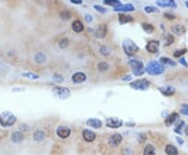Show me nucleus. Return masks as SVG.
<instances>
[{
  "label": "nucleus",
  "mask_w": 188,
  "mask_h": 155,
  "mask_svg": "<svg viewBox=\"0 0 188 155\" xmlns=\"http://www.w3.org/2000/svg\"><path fill=\"white\" fill-rule=\"evenodd\" d=\"M17 122V116L10 111H3L0 113V125L4 128H10Z\"/></svg>",
  "instance_id": "1"
},
{
  "label": "nucleus",
  "mask_w": 188,
  "mask_h": 155,
  "mask_svg": "<svg viewBox=\"0 0 188 155\" xmlns=\"http://www.w3.org/2000/svg\"><path fill=\"white\" fill-rule=\"evenodd\" d=\"M122 49L126 56L131 57L136 55L139 51V46L131 39H126L122 42Z\"/></svg>",
  "instance_id": "2"
},
{
  "label": "nucleus",
  "mask_w": 188,
  "mask_h": 155,
  "mask_svg": "<svg viewBox=\"0 0 188 155\" xmlns=\"http://www.w3.org/2000/svg\"><path fill=\"white\" fill-rule=\"evenodd\" d=\"M144 70L150 75H161L164 71V67L161 65L160 62L150 61L146 65V67H144Z\"/></svg>",
  "instance_id": "3"
},
{
  "label": "nucleus",
  "mask_w": 188,
  "mask_h": 155,
  "mask_svg": "<svg viewBox=\"0 0 188 155\" xmlns=\"http://www.w3.org/2000/svg\"><path fill=\"white\" fill-rule=\"evenodd\" d=\"M129 65L132 67V71H133V75H137V77H140L144 73V65L143 63L139 60H135V59H132V60H129Z\"/></svg>",
  "instance_id": "4"
},
{
  "label": "nucleus",
  "mask_w": 188,
  "mask_h": 155,
  "mask_svg": "<svg viewBox=\"0 0 188 155\" xmlns=\"http://www.w3.org/2000/svg\"><path fill=\"white\" fill-rule=\"evenodd\" d=\"M51 91L54 96H57V98H59L61 100L68 99L71 94L70 89L68 87H63V86H54Z\"/></svg>",
  "instance_id": "5"
},
{
  "label": "nucleus",
  "mask_w": 188,
  "mask_h": 155,
  "mask_svg": "<svg viewBox=\"0 0 188 155\" xmlns=\"http://www.w3.org/2000/svg\"><path fill=\"white\" fill-rule=\"evenodd\" d=\"M150 85V82L147 79H139V80L133 81L130 84L131 88L135 89V90H146L149 89Z\"/></svg>",
  "instance_id": "6"
},
{
  "label": "nucleus",
  "mask_w": 188,
  "mask_h": 155,
  "mask_svg": "<svg viewBox=\"0 0 188 155\" xmlns=\"http://www.w3.org/2000/svg\"><path fill=\"white\" fill-rule=\"evenodd\" d=\"M123 125V120L119 117H108L106 120V126L111 129H118Z\"/></svg>",
  "instance_id": "7"
},
{
  "label": "nucleus",
  "mask_w": 188,
  "mask_h": 155,
  "mask_svg": "<svg viewBox=\"0 0 188 155\" xmlns=\"http://www.w3.org/2000/svg\"><path fill=\"white\" fill-rule=\"evenodd\" d=\"M71 134V129L68 126H59L57 128V135L60 138H68Z\"/></svg>",
  "instance_id": "8"
},
{
  "label": "nucleus",
  "mask_w": 188,
  "mask_h": 155,
  "mask_svg": "<svg viewBox=\"0 0 188 155\" xmlns=\"http://www.w3.org/2000/svg\"><path fill=\"white\" fill-rule=\"evenodd\" d=\"M159 46H160V42L157 40H150L147 42V44L145 45V49L150 54H156L159 51Z\"/></svg>",
  "instance_id": "9"
},
{
  "label": "nucleus",
  "mask_w": 188,
  "mask_h": 155,
  "mask_svg": "<svg viewBox=\"0 0 188 155\" xmlns=\"http://www.w3.org/2000/svg\"><path fill=\"white\" fill-rule=\"evenodd\" d=\"M121 141H122V135L120 133H114L109 138V145L111 147H115L116 148V147L120 145Z\"/></svg>",
  "instance_id": "10"
},
{
  "label": "nucleus",
  "mask_w": 188,
  "mask_h": 155,
  "mask_svg": "<svg viewBox=\"0 0 188 155\" xmlns=\"http://www.w3.org/2000/svg\"><path fill=\"white\" fill-rule=\"evenodd\" d=\"M71 80H72V82L75 84H81L87 80V75H86V73L78 71V72L73 73L72 77H71Z\"/></svg>",
  "instance_id": "11"
},
{
  "label": "nucleus",
  "mask_w": 188,
  "mask_h": 155,
  "mask_svg": "<svg viewBox=\"0 0 188 155\" xmlns=\"http://www.w3.org/2000/svg\"><path fill=\"white\" fill-rule=\"evenodd\" d=\"M107 33H108V26H107V24L102 23V24L97 26L96 31H95V36H96L97 38H99V39H102V38H105V37H106Z\"/></svg>",
  "instance_id": "12"
},
{
  "label": "nucleus",
  "mask_w": 188,
  "mask_h": 155,
  "mask_svg": "<svg viewBox=\"0 0 188 155\" xmlns=\"http://www.w3.org/2000/svg\"><path fill=\"white\" fill-rule=\"evenodd\" d=\"M135 6L131 3H126V4H120L118 6L114 7V12H122L123 14L126 12H134Z\"/></svg>",
  "instance_id": "13"
},
{
  "label": "nucleus",
  "mask_w": 188,
  "mask_h": 155,
  "mask_svg": "<svg viewBox=\"0 0 188 155\" xmlns=\"http://www.w3.org/2000/svg\"><path fill=\"white\" fill-rule=\"evenodd\" d=\"M86 124L88 127L94 128V129H100L102 126V122L99 119H95V117H91V119L87 120Z\"/></svg>",
  "instance_id": "14"
},
{
  "label": "nucleus",
  "mask_w": 188,
  "mask_h": 155,
  "mask_svg": "<svg viewBox=\"0 0 188 155\" xmlns=\"http://www.w3.org/2000/svg\"><path fill=\"white\" fill-rule=\"evenodd\" d=\"M83 138L87 141V143H92V141L96 138V134H95V132H93L92 130L85 129L83 131Z\"/></svg>",
  "instance_id": "15"
},
{
  "label": "nucleus",
  "mask_w": 188,
  "mask_h": 155,
  "mask_svg": "<svg viewBox=\"0 0 188 155\" xmlns=\"http://www.w3.org/2000/svg\"><path fill=\"white\" fill-rule=\"evenodd\" d=\"M24 140V135H23L22 132L20 131H16V132H13L12 135H10V141H13L14 144H21Z\"/></svg>",
  "instance_id": "16"
},
{
  "label": "nucleus",
  "mask_w": 188,
  "mask_h": 155,
  "mask_svg": "<svg viewBox=\"0 0 188 155\" xmlns=\"http://www.w3.org/2000/svg\"><path fill=\"white\" fill-rule=\"evenodd\" d=\"M178 120H179V114L177 113V112H173V113H170L165 119V125L167 126V127H169V126L174 125Z\"/></svg>",
  "instance_id": "17"
},
{
  "label": "nucleus",
  "mask_w": 188,
  "mask_h": 155,
  "mask_svg": "<svg viewBox=\"0 0 188 155\" xmlns=\"http://www.w3.org/2000/svg\"><path fill=\"white\" fill-rule=\"evenodd\" d=\"M171 31L176 35H179V36H182L186 33V27L182 24H176L174 26H171Z\"/></svg>",
  "instance_id": "18"
},
{
  "label": "nucleus",
  "mask_w": 188,
  "mask_h": 155,
  "mask_svg": "<svg viewBox=\"0 0 188 155\" xmlns=\"http://www.w3.org/2000/svg\"><path fill=\"white\" fill-rule=\"evenodd\" d=\"M157 5L161 7H176V2L173 1V0H158L156 1Z\"/></svg>",
  "instance_id": "19"
},
{
  "label": "nucleus",
  "mask_w": 188,
  "mask_h": 155,
  "mask_svg": "<svg viewBox=\"0 0 188 155\" xmlns=\"http://www.w3.org/2000/svg\"><path fill=\"white\" fill-rule=\"evenodd\" d=\"M133 20H134V18L130 15L123 14V13H120V14L118 15V21L120 24H126V23L132 22Z\"/></svg>",
  "instance_id": "20"
},
{
  "label": "nucleus",
  "mask_w": 188,
  "mask_h": 155,
  "mask_svg": "<svg viewBox=\"0 0 188 155\" xmlns=\"http://www.w3.org/2000/svg\"><path fill=\"white\" fill-rule=\"evenodd\" d=\"M159 91L163 94V96H170L174 93V88L171 87V86H163V87L159 88Z\"/></svg>",
  "instance_id": "21"
},
{
  "label": "nucleus",
  "mask_w": 188,
  "mask_h": 155,
  "mask_svg": "<svg viewBox=\"0 0 188 155\" xmlns=\"http://www.w3.org/2000/svg\"><path fill=\"white\" fill-rule=\"evenodd\" d=\"M85 26L83 24L81 20H74L72 22V30L75 31V33H82L84 31Z\"/></svg>",
  "instance_id": "22"
},
{
  "label": "nucleus",
  "mask_w": 188,
  "mask_h": 155,
  "mask_svg": "<svg viewBox=\"0 0 188 155\" xmlns=\"http://www.w3.org/2000/svg\"><path fill=\"white\" fill-rule=\"evenodd\" d=\"M34 60H35V62L38 63V64H44V63L46 62L47 58H46V55H45L44 52L40 51V52H37L36 54Z\"/></svg>",
  "instance_id": "23"
},
{
  "label": "nucleus",
  "mask_w": 188,
  "mask_h": 155,
  "mask_svg": "<svg viewBox=\"0 0 188 155\" xmlns=\"http://www.w3.org/2000/svg\"><path fill=\"white\" fill-rule=\"evenodd\" d=\"M160 63L161 65L164 67V66H176V62L174 61V60L169 59L167 57H161L160 58Z\"/></svg>",
  "instance_id": "24"
},
{
  "label": "nucleus",
  "mask_w": 188,
  "mask_h": 155,
  "mask_svg": "<svg viewBox=\"0 0 188 155\" xmlns=\"http://www.w3.org/2000/svg\"><path fill=\"white\" fill-rule=\"evenodd\" d=\"M45 137H46V135H45V133L42 130H37L34 132V141H38V143L43 141Z\"/></svg>",
  "instance_id": "25"
},
{
  "label": "nucleus",
  "mask_w": 188,
  "mask_h": 155,
  "mask_svg": "<svg viewBox=\"0 0 188 155\" xmlns=\"http://www.w3.org/2000/svg\"><path fill=\"white\" fill-rule=\"evenodd\" d=\"M143 155H156V148L150 144H147L143 149Z\"/></svg>",
  "instance_id": "26"
},
{
  "label": "nucleus",
  "mask_w": 188,
  "mask_h": 155,
  "mask_svg": "<svg viewBox=\"0 0 188 155\" xmlns=\"http://www.w3.org/2000/svg\"><path fill=\"white\" fill-rule=\"evenodd\" d=\"M165 153L167 155H178L179 151L174 145H166L165 147Z\"/></svg>",
  "instance_id": "27"
},
{
  "label": "nucleus",
  "mask_w": 188,
  "mask_h": 155,
  "mask_svg": "<svg viewBox=\"0 0 188 155\" xmlns=\"http://www.w3.org/2000/svg\"><path fill=\"white\" fill-rule=\"evenodd\" d=\"M71 17H72V14H71V12H70V10H62V12L60 13V18H61V19H62L63 21L69 20Z\"/></svg>",
  "instance_id": "28"
},
{
  "label": "nucleus",
  "mask_w": 188,
  "mask_h": 155,
  "mask_svg": "<svg viewBox=\"0 0 188 155\" xmlns=\"http://www.w3.org/2000/svg\"><path fill=\"white\" fill-rule=\"evenodd\" d=\"M141 27L146 34H152L154 31H155V27L150 24V23H146V22H143L141 24Z\"/></svg>",
  "instance_id": "29"
},
{
  "label": "nucleus",
  "mask_w": 188,
  "mask_h": 155,
  "mask_svg": "<svg viewBox=\"0 0 188 155\" xmlns=\"http://www.w3.org/2000/svg\"><path fill=\"white\" fill-rule=\"evenodd\" d=\"M97 68H98L99 71L105 72V71H107V70H109L110 65L108 64L107 62H99L98 64H97Z\"/></svg>",
  "instance_id": "30"
},
{
  "label": "nucleus",
  "mask_w": 188,
  "mask_h": 155,
  "mask_svg": "<svg viewBox=\"0 0 188 155\" xmlns=\"http://www.w3.org/2000/svg\"><path fill=\"white\" fill-rule=\"evenodd\" d=\"M22 77L30 79V80H39L40 79V75H37V73H35V72H23Z\"/></svg>",
  "instance_id": "31"
},
{
  "label": "nucleus",
  "mask_w": 188,
  "mask_h": 155,
  "mask_svg": "<svg viewBox=\"0 0 188 155\" xmlns=\"http://www.w3.org/2000/svg\"><path fill=\"white\" fill-rule=\"evenodd\" d=\"M99 52L100 54L102 55L104 57H108V56H110V54H111V48L109 46H100V48H99Z\"/></svg>",
  "instance_id": "32"
},
{
  "label": "nucleus",
  "mask_w": 188,
  "mask_h": 155,
  "mask_svg": "<svg viewBox=\"0 0 188 155\" xmlns=\"http://www.w3.org/2000/svg\"><path fill=\"white\" fill-rule=\"evenodd\" d=\"M164 41H165L164 45H165V46H169L170 44L174 43V38L173 35H170V34H167V35H165V37H164Z\"/></svg>",
  "instance_id": "33"
},
{
  "label": "nucleus",
  "mask_w": 188,
  "mask_h": 155,
  "mask_svg": "<svg viewBox=\"0 0 188 155\" xmlns=\"http://www.w3.org/2000/svg\"><path fill=\"white\" fill-rule=\"evenodd\" d=\"M185 126V122L184 120H179L178 124L176 125V128H174V132L178 133V134H182V129Z\"/></svg>",
  "instance_id": "34"
},
{
  "label": "nucleus",
  "mask_w": 188,
  "mask_h": 155,
  "mask_svg": "<svg viewBox=\"0 0 188 155\" xmlns=\"http://www.w3.org/2000/svg\"><path fill=\"white\" fill-rule=\"evenodd\" d=\"M104 4L110 5V6H113V7H116V6H118V5H120L121 2L119 1V0H105Z\"/></svg>",
  "instance_id": "35"
},
{
  "label": "nucleus",
  "mask_w": 188,
  "mask_h": 155,
  "mask_svg": "<svg viewBox=\"0 0 188 155\" xmlns=\"http://www.w3.org/2000/svg\"><path fill=\"white\" fill-rule=\"evenodd\" d=\"M68 45H69V40H68L67 38H63V39H61L60 42H59V46H60V48H61V49H65V48H67Z\"/></svg>",
  "instance_id": "36"
},
{
  "label": "nucleus",
  "mask_w": 188,
  "mask_h": 155,
  "mask_svg": "<svg viewBox=\"0 0 188 155\" xmlns=\"http://www.w3.org/2000/svg\"><path fill=\"white\" fill-rule=\"evenodd\" d=\"M52 81L57 84H61L63 81H64V78H63L61 75H59V73H54V75H52Z\"/></svg>",
  "instance_id": "37"
},
{
  "label": "nucleus",
  "mask_w": 188,
  "mask_h": 155,
  "mask_svg": "<svg viewBox=\"0 0 188 155\" xmlns=\"http://www.w3.org/2000/svg\"><path fill=\"white\" fill-rule=\"evenodd\" d=\"M144 12L150 14V13H157L158 10H157V7H155V6H152V5H147V6L144 7Z\"/></svg>",
  "instance_id": "38"
},
{
  "label": "nucleus",
  "mask_w": 188,
  "mask_h": 155,
  "mask_svg": "<svg viewBox=\"0 0 188 155\" xmlns=\"http://www.w3.org/2000/svg\"><path fill=\"white\" fill-rule=\"evenodd\" d=\"M94 10H97L98 13H100V14H106L107 13V9H105L104 6H102V5H97V4H95L94 5Z\"/></svg>",
  "instance_id": "39"
},
{
  "label": "nucleus",
  "mask_w": 188,
  "mask_h": 155,
  "mask_svg": "<svg viewBox=\"0 0 188 155\" xmlns=\"http://www.w3.org/2000/svg\"><path fill=\"white\" fill-rule=\"evenodd\" d=\"M186 49H179V51H174V58H180V57H181V56H183V55L184 54H186Z\"/></svg>",
  "instance_id": "40"
},
{
  "label": "nucleus",
  "mask_w": 188,
  "mask_h": 155,
  "mask_svg": "<svg viewBox=\"0 0 188 155\" xmlns=\"http://www.w3.org/2000/svg\"><path fill=\"white\" fill-rule=\"evenodd\" d=\"M181 112L184 115H188V104H183L181 106Z\"/></svg>",
  "instance_id": "41"
},
{
  "label": "nucleus",
  "mask_w": 188,
  "mask_h": 155,
  "mask_svg": "<svg viewBox=\"0 0 188 155\" xmlns=\"http://www.w3.org/2000/svg\"><path fill=\"white\" fill-rule=\"evenodd\" d=\"M179 62H180V64L183 65V66H185V67L188 66V64H187V62H186V59H185V58H180Z\"/></svg>",
  "instance_id": "42"
},
{
  "label": "nucleus",
  "mask_w": 188,
  "mask_h": 155,
  "mask_svg": "<svg viewBox=\"0 0 188 155\" xmlns=\"http://www.w3.org/2000/svg\"><path fill=\"white\" fill-rule=\"evenodd\" d=\"M85 19H86V21H88V22H91L93 20V17H92L91 14H86L85 15Z\"/></svg>",
  "instance_id": "43"
},
{
  "label": "nucleus",
  "mask_w": 188,
  "mask_h": 155,
  "mask_svg": "<svg viewBox=\"0 0 188 155\" xmlns=\"http://www.w3.org/2000/svg\"><path fill=\"white\" fill-rule=\"evenodd\" d=\"M132 75H126V77H123V78H121V80L123 81V82H126V81H131L132 80Z\"/></svg>",
  "instance_id": "44"
},
{
  "label": "nucleus",
  "mask_w": 188,
  "mask_h": 155,
  "mask_svg": "<svg viewBox=\"0 0 188 155\" xmlns=\"http://www.w3.org/2000/svg\"><path fill=\"white\" fill-rule=\"evenodd\" d=\"M164 16H165V17L167 18V19H169V20L174 19V15H171V14H167V13H166V14H164Z\"/></svg>",
  "instance_id": "45"
},
{
  "label": "nucleus",
  "mask_w": 188,
  "mask_h": 155,
  "mask_svg": "<svg viewBox=\"0 0 188 155\" xmlns=\"http://www.w3.org/2000/svg\"><path fill=\"white\" fill-rule=\"evenodd\" d=\"M70 2H71V3H73V4H82V3H83V1H82V0H70Z\"/></svg>",
  "instance_id": "46"
},
{
  "label": "nucleus",
  "mask_w": 188,
  "mask_h": 155,
  "mask_svg": "<svg viewBox=\"0 0 188 155\" xmlns=\"http://www.w3.org/2000/svg\"><path fill=\"white\" fill-rule=\"evenodd\" d=\"M176 141H178V143L180 144V145H183V143H184V141L182 140V138L180 137V136H177V137H176Z\"/></svg>",
  "instance_id": "47"
},
{
  "label": "nucleus",
  "mask_w": 188,
  "mask_h": 155,
  "mask_svg": "<svg viewBox=\"0 0 188 155\" xmlns=\"http://www.w3.org/2000/svg\"><path fill=\"white\" fill-rule=\"evenodd\" d=\"M126 126H128V127H134L135 126V123L134 122H128V123H126Z\"/></svg>",
  "instance_id": "48"
},
{
  "label": "nucleus",
  "mask_w": 188,
  "mask_h": 155,
  "mask_svg": "<svg viewBox=\"0 0 188 155\" xmlns=\"http://www.w3.org/2000/svg\"><path fill=\"white\" fill-rule=\"evenodd\" d=\"M184 132H185V134L188 136V126H187L186 128H185V131H184Z\"/></svg>",
  "instance_id": "49"
},
{
  "label": "nucleus",
  "mask_w": 188,
  "mask_h": 155,
  "mask_svg": "<svg viewBox=\"0 0 188 155\" xmlns=\"http://www.w3.org/2000/svg\"><path fill=\"white\" fill-rule=\"evenodd\" d=\"M185 5H186V6L188 7V1H186V2H185Z\"/></svg>",
  "instance_id": "50"
}]
</instances>
